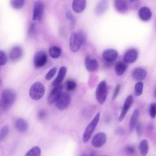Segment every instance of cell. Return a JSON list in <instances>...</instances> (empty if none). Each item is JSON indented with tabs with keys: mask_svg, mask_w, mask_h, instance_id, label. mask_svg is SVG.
<instances>
[{
	"mask_svg": "<svg viewBox=\"0 0 156 156\" xmlns=\"http://www.w3.org/2000/svg\"><path fill=\"white\" fill-rule=\"evenodd\" d=\"M118 55L117 51L113 49H108L104 51L102 56L104 59L107 62H113L115 61Z\"/></svg>",
	"mask_w": 156,
	"mask_h": 156,
	"instance_id": "5bb4252c",
	"label": "cell"
},
{
	"mask_svg": "<svg viewBox=\"0 0 156 156\" xmlns=\"http://www.w3.org/2000/svg\"><path fill=\"white\" fill-rule=\"evenodd\" d=\"M125 151H126V152L128 155H132L135 153V149L133 146H126V147L125 149Z\"/></svg>",
	"mask_w": 156,
	"mask_h": 156,
	"instance_id": "74e56055",
	"label": "cell"
},
{
	"mask_svg": "<svg viewBox=\"0 0 156 156\" xmlns=\"http://www.w3.org/2000/svg\"><path fill=\"white\" fill-rule=\"evenodd\" d=\"M65 15H66V18L70 21L71 27H74L75 26V23H76V19H75L74 15H73V13H71V12L69 10H67L66 12Z\"/></svg>",
	"mask_w": 156,
	"mask_h": 156,
	"instance_id": "4dcf8cb0",
	"label": "cell"
},
{
	"mask_svg": "<svg viewBox=\"0 0 156 156\" xmlns=\"http://www.w3.org/2000/svg\"><path fill=\"white\" fill-rule=\"evenodd\" d=\"M149 115L152 118L156 116V103H152L149 107Z\"/></svg>",
	"mask_w": 156,
	"mask_h": 156,
	"instance_id": "836d02e7",
	"label": "cell"
},
{
	"mask_svg": "<svg viewBox=\"0 0 156 156\" xmlns=\"http://www.w3.org/2000/svg\"><path fill=\"white\" fill-rule=\"evenodd\" d=\"M62 88L63 86L61 85L54 87V88H53L48 98V101L49 104H52L56 102V101L60 97L61 94L63 93Z\"/></svg>",
	"mask_w": 156,
	"mask_h": 156,
	"instance_id": "30bf717a",
	"label": "cell"
},
{
	"mask_svg": "<svg viewBox=\"0 0 156 156\" xmlns=\"http://www.w3.org/2000/svg\"><path fill=\"white\" fill-rule=\"evenodd\" d=\"M11 6L15 9H21L24 4V0H12L10 2Z\"/></svg>",
	"mask_w": 156,
	"mask_h": 156,
	"instance_id": "83f0119b",
	"label": "cell"
},
{
	"mask_svg": "<svg viewBox=\"0 0 156 156\" xmlns=\"http://www.w3.org/2000/svg\"><path fill=\"white\" fill-rule=\"evenodd\" d=\"M136 133L138 135V136H140L142 134V132H143V127H142V125L140 122H138L137 124L136 125Z\"/></svg>",
	"mask_w": 156,
	"mask_h": 156,
	"instance_id": "8d00e7d4",
	"label": "cell"
},
{
	"mask_svg": "<svg viewBox=\"0 0 156 156\" xmlns=\"http://www.w3.org/2000/svg\"><path fill=\"white\" fill-rule=\"evenodd\" d=\"M71 102V97L66 93H62L58 99L55 102L56 107L59 110H64L69 105Z\"/></svg>",
	"mask_w": 156,
	"mask_h": 156,
	"instance_id": "8992f818",
	"label": "cell"
},
{
	"mask_svg": "<svg viewBox=\"0 0 156 156\" xmlns=\"http://www.w3.org/2000/svg\"><path fill=\"white\" fill-rule=\"evenodd\" d=\"M120 88H121V85L120 84H118L116 85L115 89V91H114V93H113V99H115L116 98V97L118 96L119 92V90H120Z\"/></svg>",
	"mask_w": 156,
	"mask_h": 156,
	"instance_id": "f35d334b",
	"label": "cell"
},
{
	"mask_svg": "<svg viewBox=\"0 0 156 156\" xmlns=\"http://www.w3.org/2000/svg\"><path fill=\"white\" fill-rule=\"evenodd\" d=\"M37 32V27L35 24H31L29 28V35L30 36L34 35Z\"/></svg>",
	"mask_w": 156,
	"mask_h": 156,
	"instance_id": "d590c367",
	"label": "cell"
},
{
	"mask_svg": "<svg viewBox=\"0 0 156 156\" xmlns=\"http://www.w3.org/2000/svg\"><path fill=\"white\" fill-rule=\"evenodd\" d=\"M15 127L19 132H23L27 130L28 128L27 122L23 118H18L15 121Z\"/></svg>",
	"mask_w": 156,
	"mask_h": 156,
	"instance_id": "7402d4cb",
	"label": "cell"
},
{
	"mask_svg": "<svg viewBox=\"0 0 156 156\" xmlns=\"http://www.w3.org/2000/svg\"><path fill=\"white\" fill-rule=\"evenodd\" d=\"M100 118V113H98L94 117L93 120L87 126L85 132L83 134L82 140L84 143H87L91 138L93 132H94L96 127L97 126Z\"/></svg>",
	"mask_w": 156,
	"mask_h": 156,
	"instance_id": "277c9868",
	"label": "cell"
},
{
	"mask_svg": "<svg viewBox=\"0 0 156 156\" xmlns=\"http://www.w3.org/2000/svg\"><path fill=\"white\" fill-rule=\"evenodd\" d=\"M81 156H94V154L93 153H90V154H82Z\"/></svg>",
	"mask_w": 156,
	"mask_h": 156,
	"instance_id": "60d3db41",
	"label": "cell"
},
{
	"mask_svg": "<svg viewBox=\"0 0 156 156\" xmlns=\"http://www.w3.org/2000/svg\"><path fill=\"white\" fill-rule=\"evenodd\" d=\"M44 85L40 82H37L32 85L29 90V96L33 100L40 99L44 94Z\"/></svg>",
	"mask_w": 156,
	"mask_h": 156,
	"instance_id": "3957f363",
	"label": "cell"
},
{
	"mask_svg": "<svg viewBox=\"0 0 156 156\" xmlns=\"http://www.w3.org/2000/svg\"><path fill=\"white\" fill-rule=\"evenodd\" d=\"M23 50L20 46L13 47L9 52V57L12 61H16L22 57Z\"/></svg>",
	"mask_w": 156,
	"mask_h": 156,
	"instance_id": "e0dca14e",
	"label": "cell"
},
{
	"mask_svg": "<svg viewBox=\"0 0 156 156\" xmlns=\"http://www.w3.org/2000/svg\"><path fill=\"white\" fill-rule=\"evenodd\" d=\"M138 57V51L135 49L128 50L123 57V60L126 63H132L136 61Z\"/></svg>",
	"mask_w": 156,
	"mask_h": 156,
	"instance_id": "4fadbf2b",
	"label": "cell"
},
{
	"mask_svg": "<svg viewBox=\"0 0 156 156\" xmlns=\"http://www.w3.org/2000/svg\"><path fill=\"white\" fill-rule=\"evenodd\" d=\"M139 114H140V112L138 109H135L130 119V121H129V130L130 132H132L133 129L136 127V125L138 123V119L139 117Z\"/></svg>",
	"mask_w": 156,
	"mask_h": 156,
	"instance_id": "44dd1931",
	"label": "cell"
},
{
	"mask_svg": "<svg viewBox=\"0 0 156 156\" xmlns=\"http://www.w3.org/2000/svg\"><path fill=\"white\" fill-rule=\"evenodd\" d=\"M138 16L142 21H147L151 18L152 12L149 7H142L138 11Z\"/></svg>",
	"mask_w": 156,
	"mask_h": 156,
	"instance_id": "ac0fdd59",
	"label": "cell"
},
{
	"mask_svg": "<svg viewBox=\"0 0 156 156\" xmlns=\"http://www.w3.org/2000/svg\"><path fill=\"white\" fill-rule=\"evenodd\" d=\"M44 11V4L41 1H37L33 8L32 20L34 21L40 20L42 18Z\"/></svg>",
	"mask_w": 156,
	"mask_h": 156,
	"instance_id": "ba28073f",
	"label": "cell"
},
{
	"mask_svg": "<svg viewBox=\"0 0 156 156\" xmlns=\"http://www.w3.org/2000/svg\"><path fill=\"white\" fill-rule=\"evenodd\" d=\"M127 69V65L125 62H118L115 66V73L118 76H121L122 75L125 71Z\"/></svg>",
	"mask_w": 156,
	"mask_h": 156,
	"instance_id": "cb8c5ba5",
	"label": "cell"
},
{
	"mask_svg": "<svg viewBox=\"0 0 156 156\" xmlns=\"http://www.w3.org/2000/svg\"><path fill=\"white\" fill-rule=\"evenodd\" d=\"M7 61V58L6 55L5 54L4 52L2 50L0 51V65L2 66L4 65Z\"/></svg>",
	"mask_w": 156,
	"mask_h": 156,
	"instance_id": "e575fe53",
	"label": "cell"
},
{
	"mask_svg": "<svg viewBox=\"0 0 156 156\" xmlns=\"http://www.w3.org/2000/svg\"><path fill=\"white\" fill-rule=\"evenodd\" d=\"M133 99L132 95H129L127 97V98L126 99L124 105L122 106V108L121 110V112L120 113V115L119 116V121H122L123 120V119L124 118L126 115L127 114L128 110H129L130 107H131V105L133 104Z\"/></svg>",
	"mask_w": 156,
	"mask_h": 156,
	"instance_id": "8fae6325",
	"label": "cell"
},
{
	"mask_svg": "<svg viewBox=\"0 0 156 156\" xmlns=\"http://www.w3.org/2000/svg\"><path fill=\"white\" fill-rule=\"evenodd\" d=\"M143 90V83L142 82H138L135 85V94L136 96L141 95Z\"/></svg>",
	"mask_w": 156,
	"mask_h": 156,
	"instance_id": "f1b7e54d",
	"label": "cell"
},
{
	"mask_svg": "<svg viewBox=\"0 0 156 156\" xmlns=\"http://www.w3.org/2000/svg\"><path fill=\"white\" fill-rule=\"evenodd\" d=\"M56 71H57V68L55 67L51 68L45 75V79L46 80H51L53 77V76L55 75Z\"/></svg>",
	"mask_w": 156,
	"mask_h": 156,
	"instance_id": "d6a6232c",
	"label": "cell"
},
{
	"mask_svg": "<svg viewBox=\"0 0 156 156\" xmlns=\"http://www.w3.org/2000/svg\"><path fill=\"white\" fill-rule=\"evenodd\" d=\"M16 95L15 92L11 89H5L2 91L1 97V107L2 110H6L10 108L15 102Z\"/></svg>",
	"mask_w": 156,
	"mask_h": 156,
	"instance_id": "7a4b0ae2",
	"label": "cell"
},
{
	"mask_svg": "<svg viewBox=\"0 0 156 156\" xmlns=\"http://www.w3.org/2000/svg\"><path fill=\"white\" fill-rule=\"evenodd\" d=\"M85 65L87 71L89 72H94L99 68V63L95 58L87 57L85 58Z\"/></svg>",
	"mask_w": 156,
	"mask_h": 156,
	"instance_id": "7c38bea8",
	"label": "cell"
},
{
	"mask_svg": "<svg viewBox=\"0 0 156 156\" xmlns=\"http://www.w3.org/2000/svg\"><path fill=\"white\" fill-rule=\"evenodd\" d=\"M9 133V127L7 126H3L0 132V140L2 141H3L7 136Z\"/></svg>",
	"mask_w": 156,
	"mask_h": 156,
	"instance_id": "f546056e",
	"label": "cell"
},
{
	"mask_svg": "<svg viewBox=\"0 0 156 156\" xmlns=\"http://www.w3.org/2000/svg\"><path fill=\"white\" fill-rule=\"evenodd\" d=\"M62 52L60 48L57 46H52L49 49V54L50 57L54 58H57L60 57Z\"/></svg>",
	"mask_w": 156,
	"mask_h": 156,
	"instance_id": "d4e9b609",
	"label": "cell"
},
{
	"mask_svg": "<svg viewBox=\"0 0 156 156\" xmlns=\"http://www.w3.org/2000/svg\"><path fill=\"white\" fill-rule=\"evenodd\" d=\"M139 150L143 156H146L149 151L148 142L146 140H142L139 144Z\"/></svg>",
	"mask_w": 156,
	"mask_h": 156,
	"instance_id": "484cf974",
	"label": "cell"
},
{
	"mask_svg": "<svg viewBox=\"0 0 156 156\" xmlns=\"http://www.w3.org/2000/svg\"><path fill=\"white\" fill-rule=\"evenodd\" d=\"M66 71H67V68H66V66H62L60 67V68L59 69V71H58V73L56 78L52 82V85L53 87H56V86H58V85H60V83L63 81V79H64L65 75H66Z\"/></svg>",
	"mask_w": 156,
	"mask_h": 156,
	"instance_id": "2e32d148",
	"label": "cell"
},
{
	"mask_svg": "<svg viewBox=\"0 0 156 156\" xmlns=\"http://www.w3.org/2000/svg\"><path fill=\"white\" fill-rule=\"evenodd\" d=\"M106 142V135L104 132H99L94 135L91 140L93 146L96 148L101 147Z\"/></svg>",
	"mask_w": 156,
	"mask_h": 156,
	"instance_id": "9c48e42d",
	"label": "cell"
},
{
	"mask_svg": "<svg viewBox=\"0 0 156 156\" xmlns=\"http://www.w3.org/2000/svg\"><path fill=\"white\" fill-rule=\"evenodd\" d=\"M86 39V34L82 30H80L78 32H72L69 39L70 50L73 52L79 51L82 44L85 43Z\"/></svg>",
	"mask_w": 156,
	"mask_h": 156,
	"instance_id": "6da1fadb",
	"label": "cell"
},
{
	"mask_svg": "<svg viewBox=\"0 0 156 156\" xmlns=\"http://www.w3.org/2000/svg\"><path fill=\"white\" fill-rule=\"evenodd\" d=\"M66 88L68 91H72L76 88V83L73 80H69L66 83Z\"/></svg>",
	"mask_w": 156,
	"mask_h": 156,
	"instance_id": "1f68e13d",
	"label": "cell"
},
{
	"mask_svg": "<svg viewBox=\"0 0 156 156\" xmlns=\"http://www.w3.org/2000/svg\"><path fill=\"white\" fill-rule=\"evenodd\" d=\"M48 60V56L45 52H37L34 57V65L36 68H41L45 65Z\"/></svg>",
	"mask_w": 156,
	"mask_h": 156,
	"instance_id": "52a82bcc",
	"label": "cell"
},
{
	"mask_svg": "<svg viewBox=\"0 0 156 156\" xmlns=\"http://www.w3.org/2000/svg\"><path fill=\"white\" fill-rule=\"evenodd\" d=\"M103 156H105V155H103Z\"/></svg>",
	"mask_w": 156,
	"mask_h": 156,
	"instance_id": "7bdbcfd3",
	"label": "cell"
},
{
	"mask_svg": "<svg viewBox=\"0 0 156 156\" xmlns=\"http://www.w3.org/2000/svg\"><path fill=\"white\" fill-rule=\"evenodd\" d=\"M38 116L40 119H43L46 116V112L43 110H41L38 113Z\"/></svg>",
	"mask_w": 156,
	"mask_h": 156,
	"instance_id": "ab89813d",
	"label": "cell"
},
{
	"mask_svg": "<svg viewBox=\"0 0 156 156\" xmlns=\"http://www.w3.org/2000/svg\"><path fill=\"white\" fill-rule=\"evenodd\" d=\"M114 6L116 10L120 13H124L127 10V4L123 0H115L114 1Z\"/></svg>",
	"mask_w": 156,
	"mask_h": 156,
	"instance_id": "603a6c76",
	"label": "cell"
},
{
	"mask_svg": "<svg viewBox=\"0 0 156 156\" xmlns=\"http://www.w3.org/2000/svg\"><path fill=\"white\" fill-rule=\"evenodd\" d=\"M154 96H155V97L156 98V90H155V92H154Z\"/></svg>",
	"mask_w": 156,
	"mask_h": 156,
	"instance_id": "b9f144b4",
	"label": "cell"
},
{
	"mask_svg": "<svg viewBox=\"0 0 156 156\" xmlns=\"http://www.w3.org/2000/svg\"><path fill=\"white\" fill-rule=\"evenodd\" d=\"M107 87L105 80L101 81L98 85L96 90V98L100 104H103L107 98Z\"/></svg>",
	"mask_w": 156,
	"mask_h": 156,
	"instance_id": "5b68a950",
	"label": "cell"
},
{
	"mask_svg": "<svg viewBox=\"0 0 156 156\" xmlns=\"http://www.w3.org/2000/svg\"><path fill=\"white\" fill-rule=\"evenodd\" d=\"M108 7V4L107 1H101L96 5L94 12L96 15H102Z\"/></svg>",
	"mask_w": 156,
	"mask_h": 156,
	"instance_id": "ffe728a7",
	"label": "cell"
},
{
	"mask_svg": "<svg viewBox=\"0 0 156 156\" xmlns=\"http://www.w3.org/2000/svg\"><path fill=\"white\" fill-rule=\"evenodd\" d=\"M85 0H76L72 2V9L76 13H80L86 7Z\"/></svg>",
	"mask_w": 156,
	"mask_h": 156,
	"instance_id": "d6986e66",
	"label": "cell"
},
{
	"mask_svg": "<svg viewBox=\"0 0 156 156\" xmlns=\"http://www.w3.org/2000/svg\"><path fill=\"white\" fill-rule=\"evenodd\" d=\"M147 76V71L142 68H136L132 72V78L137 81L141 82L144 80Z\"/></svg>",
	"mask_w": 156,
	"mask_h": 156,
	"instance_id": "9a60e30c",
	"label": "cell"
},
{
	"mask_svg": "<svg viewBox=\"0 0 156 156\" xmlns=\"http://www.w3.org/2000/svg\"><path fill=\"white\" fill-rule=\"evenodd\" d=\"M41 149L38 146L32 147L29 150L24 156H41Z\"/></svg>",
	"mask_w": 156,
	"mask_h": 156,
	"instance_id": "4316f807",
	"label": "cell"
}]
</instances>
